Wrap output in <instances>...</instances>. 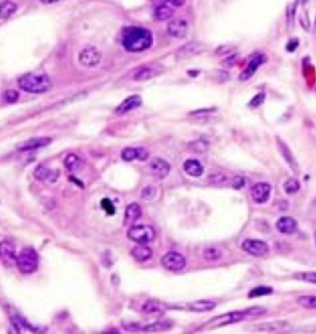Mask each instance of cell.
Instances as JSON below:
<instances>
[{"mask_svg":"<svg viewBox=\"0 0 316 334\" xmlns=\"http://www.w3.org/2000/svg\"><path fill=\"white\" fill-rule=\"evenodd\" d=\"M152 34L139 26H127L122 29V46L128 52H142L152 45Z\"/></svg>","mask_w":316,"mask_h":334,"instance_id":"obj_1","label":"cell"},{"mask_svg":"<svg viewBox=\"0 0 316 334\" xmlns=\"http://www.w3.org/2000/svg\"><path fill=\"white\" fill-rule=\"evenodd\" d=\"M266 312H267V309L262 308V307H251V308L244 309V311H233V312L225 313V315H221L219 316V317L213 318L212 321L207 322L206 327L216 328V327L229 326V324L239 323V322L245 321V319L247 318L265 315Z\"/></svg>","mask_w":316,"mask_h":334,"instance_id":"obj_2","label":"cell"},{"mask_svg":"<svg viewBox=\"0 0 316 334\" xmlns=\"http://www.w3.org/2000/svg\"><path fill=\"white\" fill-rule=\"evenodd\" d=\"M17 84L21 89L29 93H46L48 92L52 83L47 75L41 72H30L21 76L17 81Z\"/></svg>","mask_w":316,"mask_h":334,"instance_id":"obj_3","label":"cell"},{"mask_svg":"<svg viewBox=\"0 0 316 334\" xmlns=\"http://www.w3.org/2000/svg\"><path fill=\"white\" fill-rule=\"evenodd\" d=\"M16 265L22 274H32L39 266V255L32 248L22 249L17 256Z\"/></svg>","mask_w":316,"mask_h":334,"instance_id":"obj_4","label":"cell"},{"mask_svg":"<svg viewBox=\"0 0 316 334\" xmlns=\"http://www.w3.org/2000/svg\"><path fill=\"white\" fill-rule=\"evenodd\" d=\"M154 229L150 225H135L127 231L128 239L137 244H148L154 239Z\"/></svg>","mask_w":316,"mask_h":334,"instance_id":"obj_5","label":"cell"},{"mask_svg":"<svg viewBox=\"0 0 316 334\" xmlns=\"http://www.w3.org/2000/svg\"><path fill=\"white\" fill-rule=\"evenodd\" d=\"M101 57L103 56H101V52L98 49L93 47V46H88V47H84L79 52L78 61L82 66L87 67V68H94L101 62Z\"/></svg>","mask_w":316,"mask_h":334,"instance_id":"obj_6","label":"cell"},{"mask_svg":"<svg viewBox=\"0 0 316 334\" xmlns=\"http://www.w3.org/2000/svg\"><path fill=\"white\" fill-rule=\"evenodd\" d=\"M162 265L168 271H180L186 268V257L177 251H169L163 255Z\"/></svg>","mask_w":316,"mask_h":334,"instance_id":"obj_7","label":"cell"},{"mask_svg":"<svg viewBox=\"0 0 316 334\" xmlns=\"http://www.w3.org/2000/svg\"><path fill=\"white\" fill-rule=\"evenodd\" d=\"M0 261L8 268L14 266L17 261L15 245L10 240H4V242L0 243Z\"/></svg>","mask_w":316,"mask_h":334,"instance_id":"obj_8","label":"cell"},{"mask_svg":"<svg viewBox=\"0 0 316 334\" xmlns=\"http://www.w3.org/2000/svg\"><path fill=\"white\" fill-rule=\"evenodd\" d=\"M242 250L253 256H263L269 251L267 243L257 239H246L241 245Z\"/></svg>","mask_w":316,"mask_h":334,"instance_id":"obj_9","label":"cell"},{"mask_svg":"<svg viewBox=\"0 0 316 334\" xmlns=\"http://www.w3.org/2000/svg\"><path fill=\"white\" fill-rule=\"evenodd\" d=\"M163 71L162 66L154 63V64H146V66L140 67L133 73L134 81H147L152 77H156Z\"/></svg>","mask_w":316,"mask_h":334,"instance_id":"obj_10","label":"cell"},{"mask_svg":"<svg viewBox=\"0 0 316 334\" xmlns=\"http://www.w3.org/2000/svg\"><path fill=\"white\" fill-rule=\"evenodd\" d=\"M272 187L269 183L266 182H258L253 184L251 188V197L256 203H266L271 197Z\"/></svg>","mask_w":316,"mask_h":334,"instance_id":"obj_11","label":"cell"},{"mask_svg":"<svg viewBox=\"0 0 316 334\" xmlns=\"http://www.w3.org/2000/svg\"><path fill=\"white\" fill-rule=\"evenodd\" d=\"M205 50V45L198 41H193V42L187 43L177 51V58L178 60H187V58L193 57V56L201 54Z\"/></svg>","mask_w":316,"mask_h":334,"instance_id":"obj_12","label":"cell"},{"mask_svg":"<svg viewBox=\"0 0 316 334\" xmlns=\"http://www.w3.org/2000/svg\"><path fill=\"white\" fill-rule=\"evenodd\" d=\"M148 171L152 176L158 178H166L171 172V165L166 160L156 157L148 165Z\"/></svg>","mask_w":316,"mask_h":334,"instance_id":"obj_13","label":"cell"},{"mask_svg":"<svg viewBox=\"0 0 316 334\" xmlns=\"http://www.w3.org/2000/svg\"><path fill=\"white\" fill-rule=\"evenodd\" d=\"M167 31H168V34L171 35L172 37L183 39V37H186L187 34H188V24H187L186 20L183 19L172 20L168 24Z\"/></svg>","mask_w":316,"mask_h":334,"instance_id":"obj_14","label":"cell"},{"mask_svg":"<svg viewBox=\"0 0 316 334\" xmlns=\"http://www.w3.org/2000/svg\"><path fill=\"white\" fill-rule=\"evenodd\" d=\"M51 137H34V139H29L26 141L19 144L17 145V150L19 151H30L37 150L40 148H45L51 144Z\"/></svg>","mask_w":316,"mask_h":334,"instance_id":"obj_15","label":"cell"},{"mask_svg":"<svg viewBox=\"0 0 316 334\" xmlns=\"http://www.w3.org/2000/svg\"><path fill=\"white\" fill-rule=\"evenodd\" d=\"M266 61V57L261 54H256L253 55L252 57H251L250 62H248V66L246 67V69L244 72L241 73V76H240V80L241 81H247L250 80L251 77L254 75V72L257 71V68H258L261 64L265 62Z\"/></svg>","mask_w":316,"mask_h":334,"instance_id":"obj_16","label":"cell"},{"mask_svg":"<svg viewBox=\"0 0 316 334\" xmlns=\"http://www.w3.org/2000/svg\"><path fill=\"white\" fill-rule=\"evenodd\" d=\"M148 151L143 148H126L121 151V159L126 162H130L133 160L145 161L148 157Z\"/></svg>","mask_w":316,"mask_h":334,"instance_id":"obj_17","label":"cell"},{"mask_svg":"<svg viewBox=\"0 0 316 334\" xmlns=\"http://www.w3.org/2000/svg\"><path fill=\"white\" fill-rule=\"evenodd\" d=\"M276 227L282 234H293L298 229V223L292 217H282L277 221Z\"/></svg>","mask_w":316,"mask_h":334,"instance_id":"obj_18","label":"cell"},{"mask_svg":"<svg viewBox=\"0 0 316 334\" xmlns=\"http://www.w3.org/2000/svg\"><path fill=\"white\" fill-rule=\"evenodd\" d=\"M142 101H141V97L140 96H130L127 97L126 99H125L124 102H122L121 104L119 105L118 108H116V114H125V113H128V111L136 109V108H139L140 105H141Z\"/></svg>","mask_w":316,"mask_h":334,"instance_id":"obj_19","label":"cell"},{"mask_svg":"<svg viewBox=\"0 0 316 334\" xmlns=\"http://www.w3.org/2000/svg\"><path fill=\"white\" fill-rule=\"evenodd\" d=\"M183 169L184 171L189 176H192V177H200V176L204 174V167L198 160H187L186 162H184Z\"/></svg>","mask_w":316,"mask_h":334,"instance_id":"obj_20","label":"cell"},{"mask_svg":"<svg viewBox=\"0 0 316 334\" xmlns=\"http://www.w3.org/2000/svg\"><path fill=\"white\" fill-rule=\"evenodd\" d=\"M34 174H35V177H36L39 181H42V182H54V181L57 180V176H58V172L55 175V172L49 171L47 167L43 165L37 166Z\"/></svg>","mask_w":316,"mask_h":334,"instance_id":"obj_21","label":"cell"},{"mask_svg":"<svg viewBox=\"0 0 316 334\" xmlns=\"http://www.w3.org/2000/svg\"><path fill=\"white\" fill-rule=\"evenodd\" d=\"M131 255L134 256V259L139 263L147 261L151 257L152 251L148 247H146V244H140L137 247H135L133 250H131Z\"/></svg>","mask_w":316,"mask_h":334,"instance_id":"obj_22","label":"cell"},{"mask_svg":"<svg viewBox=\"0 0 316 334\" xmlns=\"http://www.w3.org/2000/svg\"><path fill=\"white\" fill-rule=\"evenodd\" d=\"M216 303L214 301L209 300H200V301H194V302L188 304V308L190 311H194V312H207V311H212L215 308Z\"/></svg>","mask_w":316,"mask_h":334,"instance_id":"obj_23","label":"cell"},{"mask_svg":"<svg viewBox=\"0 0 316 334\" xmlns=\"http://www.w3.org/2000/svg\"><path fill=\"white\" fill-rule=\"evenodd\" d=\"M288 326L286 322H271V323H262L258 326H254V332H278L282 328H285Z\"/></svg>","mask_w":316,"mask_h":334,"instance_id":"obj_24","label":"cell"},{"mask_svg":"<svg viewBox=\"0 0 316 334\" xmlns=\"http://www.w3.org/2000/svg\"><path fill=\"white\" fill-rule=\"evenodd\" d=\"M142 214L141 207L137 203H131L128 204L126 210H125V221L126 223H133L140 218Z\"/></svg>","mask_w":316,"mask_h":334,"instance_id":"obj_25","label":"cell"},{"mask_svg":"<svg viewBox=\"0 0 316 334\" xmlns=\"http://www.w3.org/2000/svg\"><path fill=\"white\" fill-rule=\"evenodd\" d=\"M16 9V4L14 2H11V0H5V2L0 3V19H9L15 13Z\"/></svg>","mask_w":316,"mask_h":334,"instance_id":"obj_26","label":"cell"},{"mask_svg":"<svg viewBox=\"0 0 316 334\" xmlns=\"http://www.w3.org/2000/svg\"><path fill=\"white\" fill-rule=\"evenodd\" d=\"M278 145H279V150H280V152H282V155H283V157H284V160L286 161V162L289 163V165H291L293 167V170H294V171H297V170H298V165H297V162H295L294 156H293L292 151L289 150L288 146H286L285 144L282 141V140H278Z\"/></svg>","mask_w":316,"mask_h":334,"instance_id":"obj_27","label":"cell"},{"mask_svg":"<svg viewBox=\"0 0 316 334\" xmlns=\"http://www.w3.org/2000/svg\"><path fill=\"white\" fill-rule=\"evenodd\" d=\"M174 11L167 5H157L156 10H154V17L158 21H165V20L171 19L173 16Z\"/></svg>","mask_w":316,"mask_h":334,"instance_id":"obj_28","label":"cell"},{"mask_svg":"<svg viewBox=\"0 0 316 334\" xmlns=\"http://www.w3.org/2000/svg\"><path fill=\"white\" fill-rule=\"evenodd\" d=\"M221 256H222L221 250L219 248H216V247L205 248V249H204V251H203L204 260H206V261H209V263L218 261V260L221 259Z\"/></svg>","mask_w":316,"mask_h":334,"instance_id":"obj_29","label":"cell"},{"mask_svg":"<svg viewBox=\"0 0 316 334\" xmlns=\"http://www.w3.org/2000/svg\"><path fill=\"white\" fill-rule=\"evenodd\" d=\"M64 165H66L69 171H79L81 167L83 166V162H82L81 157H78L77 155L69 154L68 156L64 159Z\"/></svg>","mask_w":316,"mask_h":334,"instance_id":"obj_30","label":"cell"},{"mask_svg":"<svg viewBox=\"0 0 316 334\" xmlns=\"http://www.w3.org/2000/svg\"><path fill=\"white\" fill-rule=\"evenodd\" d=\"M283 188H284V192L288 193V195H294V193L299 191L300 183L297 178H288L284 184H283Z\"/></svg>","mask_w":316,"mask_h":334,"instance_id":"obj_31","label":"cell"},{"mask_svg":"<svg viewBox=\"0 0 316 334\" xmlns=\"http://www.w3.org/2000/svg\"><path fill=\"white\" fill-rule=\"evenodd\" d=\"M229 177L224 174H215L209 177V183L216 187H224L229 183Z\"/></svg>","mask_w":316,"mask_h":334,"instance_id":"obj_32","label":"cell"},{"mask_svg":"<svg viewBox=\"0 0 316 334\" xmlns=\"http://www.w3.org/2000/svg\"><path fill=\"white\" fill-rule=\"evenodd\" d=\"M298 304L308 309L316 308V296H301L298 298Z\"/></svg>","mask_w":316,"mask_h":334,"instance_id":"obj_33","label":"cell"},{"mask_svg":"<svg viewBox=\"0 0 316 334\" xmlns=\"http://www.w3.org/2000/svg\"><path fill=\"white\" fill-rule=\"evenodd\" d=\"M272 292H273L272 287H269V286H258V287H254V289L251 290L250 294H248V297H250V298L262 297V296L271 295Z\"/></svg>","mask_w":316,"mask_h":334,"instance_id":"obj_34","label":"cell"},{"mask_svg":"<svg viewBox=\"0 0 316 334\" xmlns=\"http://www.w3.org/2000/svg\"><path fill=\"white\" fill-rule=\"evenodd\" d=\"M142 311L145 313H148V315H152V313H153V315H158V313L163 312V307L161 306L160 303L153 302V301H148V302H146L142 306Z\"/></svg>","mask_w":316,"mask_h":334,"instance_id":"obj_35","label":"cell"},{"mask_svg":"<svg viewBox=\"0 0 316 334\" xmlns=\"http://www.w3.org/2000/svg\"><path fill=\"white\" fill-rule=\"evenodd\" d=\"M11 322H13L14 327L16 328V330L19 333H29V332H34V330L30 329L28 326H26L25 321L24 319H21L20 317H17V316H13L11 317Z\"/></svg>","mask_w":316,"mask_h":334,"instance_id":"obj_36","label":"cell"},{"mask_svg":"<svg viewBox=\"0 0 316 334\" xmlns=\"http://www.w3.org/2000/svg\"><path fill=\"white\" fill-rule=\"evenodd\" d=\"M294 277L299 281L316 285V272H295Z\"/></svg>","mask_w":316,"mask_h":334,"instance_id":"obj_37","label":"cell"},{"mask_svg":"<svg viewBox=\"0 0 316 334\" xmlns=\"http://www.w3.org/2000/svg\"><path fill=\"white\" fill-rule=\"evenodd\" d=\"M141 197L146 201H152L157 197V188L153 186H147L142 189Z\"/></svg>","mask_w":316,"mask_h":334,"instance_id":"obj_38","label":"cell"},{"mask_svg":"<svg viewBox=\"0 0 316 334\" xmlns=\"http://www.w3.org/2000/svg\"><path fill=\"white\" fill-rule=\"evenodd\" d=\"M190 148H192V150H194L197 152H204L207 150V148H209V144H207L205 140L200 139V140H197V141H194L193 144H190Z\"/></svg>","mask_w":316,"mask_h":334,"instance_id":"obj_39","label":"cell"},{"mask_svg":"<svg viewBox=\"0 0 316 334\" xmlns=\"http://www.w3.org/2000/svg\"><path fill=\"white\" fill-rule=\"evenodd\" d=\"M17 98H19V93L14 89H9L4 93V101L8 103H15Z\"/></svg>","mask_w":316,"mask_h":334,"instance_id":"obj_40","label":"cell"},{"mask_svg":"<svg viewBox=\"0 0 316 334\" xmlns=\"http://www.w3.org/2000/svg\"><path fill=\"white\" fill-rule=\"evenodd\" d=\"M101 207H103L104 210H107L108 214H115V208H114L113 203H111V201H109L108 198H104L103 201H101Z\"/></svg>","mask_w":316,"mask_h":334,"instance_id":"obj_41","label":"cell"},{"mask_svg":"<svg viewBox=\"0 0 316 334\" xmlns=\"http://www.w3.org/2000/svg\"><path fill=\"white\" fill-rule=\"evenodd\" d=\"M152 2L156 3L157 5H166L167 3H169V4L174 5V7H182L186 0H152Z\"/></svg>","mask_w":316,"mask_h":334,"instance_id":"obj_42","label":"cell"},{"mask_svg":"<svg viewBox=\"0 0 316 334\" xmlns=\"http://www.w3.org/2000/svg\"><path fill=\"white\" fill-rule=\"evenodd\" d=\"M263 101H265V93H259V94L253 97V99L251 101V103H250V107L251 108L259 107V105L263 103Z\"/></svg>","mask_w":316,"mask_h":334,"instance_id":"obj_43","label":"cell"},{"mask_svg":"<svg viewBox=\"0 0 316 334\" xmlns=\"http://www.w3.org/2000/svg\"><path fill=\"white\" fill-rule=\"evenodd\" d=\"M231 184H232V187L235 189H241L245 184V180L241 177V176H236V177H233Z\"/></svg>","mask_w":316,"mask_h":334,"instance_id":"obj_44","label":"cell"},{"mask_svg":"<svg viewBox=\"0 0 316 334\" xmlns=\"http://www.w3.org/2000/svg\"><path fill=\"white\" fill-rule=\"evenodd\" d=\"M298 46V40H293L291 43H289L288 46H286V49L289 50V51H294L295 47H297Z\"/></svg>","mask_w":316,"mask_h":334,"instance_id":"obj_45","label":"cell"},{"mask_svg":"<svg viewBox=\"0 0 316 334\" xmlns=\"http://www.w3.org/2000/svg\"><path fill=\"white\" fill-rule=\"evenodd\" d=\"M43 4H54V3H57L58 0H41Z\"/></svg>","mask_w":316,"mask_h":334,"instance_id":"obj_46","label":"cell"},{"mask_svg":"<svg viewBox=\"0 0 316 334\" xmlns=\"http://www.w3.org/2000/svg\"><path fill=\"white\" fill-rule=\"evenodd\" d=\"M315 242H316V231H315Z\"/></svg>","mask_w":316,"mask_h":334,"instance_id":"obj_47","label":"cell"},{"mask_svg":"<svg viewBox=\"0 0 316 334\" xmlns=\"http://www.w3.org/2000/svg\"><path fill=\"white\" fill-rule=\"evenodd\" d=\"M315 29H316V21H315Z\"/></svg>","mask_w":316,"mask_h":334,"instance_id":"obj_48","label":"cell"}]
</instances>
